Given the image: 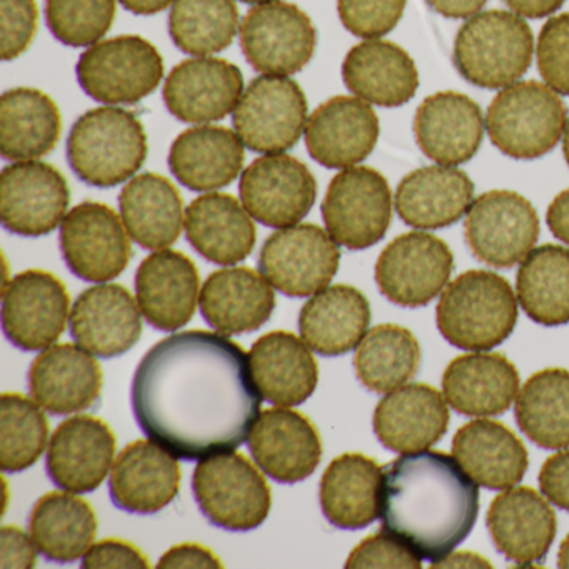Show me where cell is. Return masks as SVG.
<instances>
[{
    "instance_id": "cb8c5ba5",
    "label": "cell",
    "mask_w": 569,
    "mask_h": 569,
    "mask_svg": "<svg viewBox=\"0 0 569 569\" xmlns=\"http://www.w3.org/2000/svg\"><path fill=\"white\" fill-rule=\"evenodd\" d=\"M486 526L498 551L521 568L545 562L558 529L551 506L526 486L496 496Z\"/></svg>"
},
{
    "instance_id": "7bdbcfd3",
    "label": "cell",
    "mask_w": 569,
    "mask_h": 569,
    "mask_svg": "<svg viewBox=\"0 0 569 569\" xmlns=\"http://www.w3.org/2000/svg\"><path fill=\"white\" fill-rule=\"evenodd\" d=\"M519 305L531 321L542 326L569 322V249L542 244L519 266L516 278Z\"/></svg>"
},
{
    "instance_id": "8d00e7d4",
    "label": "cell",
    "mask_w": 569,
    "mask_h": 569,
    "mask_svg": "<svg viewBox=\"0 0 569 569\" xmlns=\"http://www.w3.org/2000/svg\"><path fill=\"white\" fill-rule=\"evenodd\" d=\"M308 348L286 331L269 332L252 345L249 361L262 398L279 408L299 406L311 398L319 369Z\"/></svg>"
},
{
    "instance_id": "836d02e7",
    "label": "cell",
    "mask_w": 569,
    "mask_h": 569,
    "mask_svg": "<svg viewBox=\"0 0 569 569\" xmlns=\"http://www.w3.org/2000/svg\"><path fill=\"white\" fill-rule=\"evenodd\" d=\"M186 238L209 262L236 266L254 251L256 232L251 214L229 194L209 192L186 209Z\"/></svg>"
},
{
    "instance_id": "e575fe53",
    "label": "cell",
    "mask_w": 569,
    "mask_h": 569,
    "mask_svg": "<svg viewBox=\"0 0 569 569\" xmlns=\"http://www.w3.org/2000/svg\"><path fill=\"white\" fill-rule=\"evenodd\" d=\"M518 389V369L499 352L459 356L442 376L446 401L465 416L502 415L511 408Z\"/></svg>"
},
{
    "instance_id": "d6a6232c",
    "label": "cell",
    "mask_w": 569,
    "mask_h": 569,
    "mask_svg": "<svg viewBox=\"0 0 569 569\" xmlns=\"http://www.w3.org/2000/svg\"><path fill=\"white\" fill-rule=\"evenodd\" d=\"M346 88L379 108L408 104L419 88V72L411 56L395 42L368 39L355 46L342 62Z\"/></svg>"
},
{
    "instance_id": "816d5d0a",
    "label": "cell",
    "mask_w": 569,
    "mask_h": 569,
    "mask_svg": "<svg viewBox=\"0 0 569 569\" xmlns=\"http://www.w3.org/2000/svg\"><path fill=\"white\" fill-rule=\"evenodd\" d=\"M346 568L419 569L421 558L401 539L382 529L381 532L369 536L352 549L346 561Z\"/></svg>"
},
{
    "instance_id": "e0dca14e",
    "label": "cell",
    "mask_w": 569,
    "mask_h": 569,
    "mask_svg": "<svg viewBox=\"0 0 569 569\" xmlns=\"http://www.w3.org/2000/svg\"><path fill=\"white\" fill-rule=\"evenodd\" d=\"M71 191L64 176L48 162L18 161L0 174V221L12 234H51L68 214Z\"/></svg>"
},
{
    "instance_id": "be15d7a7",
    "label": "cell",
    "mask_w": 569,
    "mask_h": 569,
    "mask_svg": "<svg viewBox=\"0 0 569 569\" xmlns=\"http://www.w3.org/2000/svg\"><path fill=\"white\" fill-rule=\"evenodd\" d=\"M459 566H468V568H489L488 559L481 558L475 552H456V555L449 556L445 561L435 562L432 568H459Z\"/></svg>"
},
{
    "instance_id": "30bf717a",
    "label": "cell",
    "mask_w": 569,
    "mask_h": 569,
    "mask_svg": "<svg viewBox=\"0 0 569 569\" xmlns=\"http://www.w3.org/2000/svg\"><path fill=\"white\" fill-rule=\"evenodd\" d=\"M308 99L288 76H259L232 112L236 134L258 154H281L298 144L308 124Z\"/></svg>"
},
{
    "instance_id": "db71d44e",
    "label": "cell",
    "mask_w": 569,
    "mask_h": 569,
    "mask_svg": "<svg viewBox=\"0 0 569 569\" xmlns=\"http://www.w3.org/2000/svg\"><path fill=\"white\" fill-rule=\"evenodd\" d=\"M84 569L106 568H149L148 558L131 542L119 541V539H104L98 545L91 546L82 559Z\"/></svg>"
},
{
    "instance_id": "277c9868",
    "label": "cell",
    "mask_w": 569,
    "mask_h": 569,
    "mask_svg": "<svg viewBox=\"0 0 569 569\" xmlns=\"http://www.w3.org/2000/svg\"><path fill=\"white\" fill-rule=\"evenodd\" d=\"M518 299L501 276L482 269L462 272L442 291L436 325L442 338L465 351L498 348L515 331Z\"/></svg>"
},
{
    "instance_id": "6da1fadb",
    "label": "cell",
    "mask_w": 569,
    "mask_h": 569,
    "mask_svg": "<svg viewBox=\"0 0 569 569\" xmlns=\"http://www.w3.org/2000/svg\"><path fill=\"white\" fill-rule=\"evenodd\" d=\"M131 401L142 432L184 461L244 445L262 402L244 349L208 331L158 342L136 369Z\"/></svg>"
},
{
    "instance_id": "83f0119b",
    "label": "cell",
    "mask_w": 569,
    "mask_h": 569,
    "mask_svg": "<svg viewBox=\"0 0 569 569\" xmlns=\"http://www.w3.org/2000/svg\"><path fill=\"white\" fill-rule=\"evenodd\" d=\"M176 459L154 441L126 446L109 479L112 502L132 515H154L171 505L181 488Z\"/></svg>"
},
{
    "instance_id": "d590c367",
    "label": "cell",
    "mask_w": 569,
    "mask_h": 569,
    "mask_svg": "<svg viewBox=\"0 0 569 569\" xmlns=\"http://www.w3.org/2000/svg\"><path fill=\"white\" fill-rule=\"evenodd\" d=\"M452 455L469 478L492 491L511 488L528 471V449L501 422L476 419L452 438Z\"/></svg>"
},
{
    "instance_id": "4316f807",
    "label": "cell",
    "mask_w": 569,
    "mask_h": 569,
    "mask_svg": "<svg viewBox=\"0 0 569 569\" xmlns=\"http://www.w3.org/2000/svg\"><path fill=\"white\" fill-rule=\"evenodd\" d=\"M29 391L32 399L51 415L86 411L101 399V365L81 346L48 348L29 369Z\"/></svg>"
},
{
    "instance_id": "91938a15",
    "label": "cell",
    "mask_w": 569,
    "mask_h": 569,
    "mask_svg": "<svg viewBox=\"0 0 569 569\" xmlns=\"http://www.w3.org/2000/svg\"><path fill=\"white\" fill-rule=\"evenodd\" d=\"M436 14L446 19H469L479 14L488 0H426Z\"/></svg>"
},
{
    "instance_id": "44dd1931",
    "label": "cell",
    "mask_w": 569,
    "mask_h": 569,
    "mask_svg": "<svg viewBox=\"0 0 569 569\" xmlns=\"http://www.w3.org/2000/svg\"><path fill=\"white\" fill-rule=\"evenodd\" d=\"M116 455V436L94 416H74L58 426L49 445V478L74 495L94 492L108 478Z\"/></svg>"
},
{
    "instance_id": "f5cc1de1",
    "label": "cell",
    "mask_w": 569,
    "mask_h": 569,
    "mask_svg": "<svg viewBox=\"0 0 569 569\" xmlns=\"http://www.w3.org/2000/svg\"><path fill=\"white\" fill-rule=\"evenodd\" d=\"M2 61L21 58L34 41L39 26L36 0H0Z\"/></svg>"
},
{
    "instance_id": "bcb514c9",
    "label": "cell",
    "mask_w": 569,
    "mask_h": 569,
    "mask_svg": "<svg viewBox=\"0 0 569 569\" xmlns=\"http://www.w3.org/2000/svg\"><path fill=\"white\" fill-rule=\"evenodd\" d=\"M234 0H176L169 12V34L179 51L206 58L226 51L239 32Z\"/></svg>"
},
{
    "instance_id": "ee69618b",
    "label": "cell",
    "mask_w": 569,
    "mask_h": 569,
    "mask_svg": "<svg viewBox=\"0 0 569 569\" xmlns=\"http://www.w3.org/2000/svg\"><path fill=\"white\" fill-rule=\"evenodd\" d=\"M516 422L542 449L569 446V371L548 368L532 375L519 392Z\"/></svg>"
},
{
    "instance_id": "7402d4cb",
    "label": "cell",
    "mask_w": 569,
    "mask_h": 569,
    "mask_svg": "<svg viewBox=\"0 0 569 569\" xmlns=\"http://www.w3.org/2000/svg\"><path fill=\"white\" fill-rule=\"evenodd\" d=\"M69 328L78 346L96 358H119L141 339V309L124 286L102 282L79 296Z\"/></svg>"
},
{
    "instance_id": "f907efd6",
    "label": "cell",
    "mask_w": 569,
    "mask_h": 569,
    "mask_svg": "<svg viewBox=\"0 0 569 569\" xmlns=\"http://www.w3.org/2000/svg\"><path fill=\"white\" fill-rule=\"evenodd\" d=\"M536 59L545 84L569 98V12L555 16L542 26Z\"/></svg>"
},
{
    "instance_id": "b9f144b4",
    "label": "cell",
    "mask_w": 569,
    "mask_h": 569,
    "mask_svg": "<svg viewBox=\"0 0 569 569\" xmlns=\"http://www.w3.org/2000/svg\"><path fill=\"white\" fill-rule=\"evenodd\" d=\"M29 535L48 561L69 565L91 549L98 535V516L78 496L48 492L32 508Z\"/></svg>"
},
{
    "instance_id": "f1b7e54d",
    "label": "cell",
    "mask_w": 569,
    "mask_h": 569,
    "mask_svg": "<svg viewBox=\"0 0 569 569\" xmlns=\"http://www.w3.org/2000/svg\"><path fill=\"white\" fill-rule=\"evenodd\" d=\"M446 398L428 385H408L389 392L376 406L372 428L389 451H425L448 431Z\"/></svg>"
},
{
    "instance_id": "5bb4252c",
    "label": "cell",
    "mask_w": 569,
    "mask_h": 569,
    "mask_svg": "<svg viewBox=\"0 0 569 569\" xmlns=\"http://www.w3.org/2000/svg\"><path fill=\"white\" fill-rule=\"evenodd\" d=\"M539 238L535 206L515 191H489L472 201L465 239L476 259L496 269L521 262Z\"/></svg>"
},
{
    "instance_id": "8fae6325",
    "label": "cell",
    "mask_w": 569,
    "mask_h": 569,
    "mask_svg": "<svg viewBox=\"0 0 569 569\" xmlns=\"http://www.w3.org/2000/svg\"><path fill=\"white\" fill-rule=\"evenodd\" d=\"M239 42L254 71L289 78L315 58L318 31L298 6L272 0L249 9L239 28Z\"/></svg>"
},
{
    "instance_id": "60d3db41",
    "label": "cell",
    "mask_w": 569,
    "mask_h": 569,
    "mask_svg": "<svg viewBox=\"0 0 569 569\" xmlns=\"http://www.w3.org/2000/svg\"><path fill=\"white\" fill-rule=\"evenodd\" d=\"M61 134V111L51 96L14 88L0 98V154L6 161L42 158L54 151Z\"/></svg>"
},
{
    "instance_id": "7a4b0ae2",
    "label": "cell",
    "mask_w": 569,
    "mask_h": 569,
    "mask_svg": "<svg viewBox=\"0 0 569 569\" xmlns=\"http://www.w3.org/2000/svg\"><path fill=\"white\" fill-rule=\"evenodd\" d=\"M478 515V485L446 452H408L382 468V529L432 565L468 538Z\"/></svg>"
},
{
    "instance_id": "d6986e66",
    "label": "cell",
    "mask_w": 569,
    "mask_h": 569,
    "mask_svg": "<svg viewBox=\"0 0 569 569\" xmlns=\"http://www.w3.org/2000/svg\"><path fill=\"white\" fill-rule=\"evenodd\" d=\"M244 91V78L238 66L206 56L176 66L166 79L162 99L179 121L204 126L232 114Z\"/></svg>"
},
{
    "instance_id": "9f6ffc18",
    "label": "cell",
    "mask_w": 569,
    "mask_h": 569,
    "mask_svg": "<svg viewBox=\"0 0 569 569\" xmlns=\"http://www.w3.org/2000/svg\"><path fill=\"white\" fill-rule=\"evenodd\" d=\"M38 546L22 529L4 526L0 529V566L2 568H34Z\"/></svg>"
},
{
    "instance_id": "1f68e13d",
    "label": "cell",
    "mask_w": 569,
    "mask_h": 569,
    "mask_svg": "<svg viewBox=\"0 0 569 569\" xmlns=\"http://www.w3.org/2000/svg\"><path fill=\"white\" fill-rule=\"evenodd\" d=\"M246 146L222 126H194L172 142L169 169L184 188L211 192L232 184L244 168Z\"/></svg>"
},
{
    "instance_id": "52a82bcc",
    "label": "cell",
    "mask_w": 569,
    "mask_h": 569,
    "mask_svg": "<svg viewBox=\"0 0 569 569\" xmlns=\"http://www.w3.org/2000/svg\"><path fill=\"white\" fill-rule=\"evenodd\" d=\"M82 91L104 106L144 101L164 79V59L141 36L106 39L82 52L76 66Z\"/></svg>"
},
{
    "instance_id": "c3c4849f",
    "label": "cell",
    "mask_w": 569,
    "mask_h": 569,
    "mask_svg": "<svg viewBox=\"0 0 569 569\" xmlns=\"http://www.w3.org/2000/svg\"><path fill=\"white\" fill-rule=\"evenodd\" d=\"M116 0H46L49 31L69 48H91L111 31Z\"/></svg>"
},
{
    "instance_id": "484cf974",
    "label": "cell",
    "mask_w": 569,
    "mask_h": 569,
    "mask_svg": "<svg viewBox=\"0 0 569 569\" xmlns=\"http://www.w3.org/2000/svg\"><path fill=\"white\" fill-rule=\"evenodd\" d=\"M136 296L142 316L152 328L178 331L191 321L201 296L198 268L182 252L156 251L136 272Z\"/></svg>"
},
{
    "instance_id": "74e56055",
    "label": "cell",
    "mask_w": 569,
    "mask_h": 569,
    "mask_svg": "<svg viewBox=\"0 0 569 569\" xmlns=\"http://www.w3.org/2000/svg\"><path fill=\"white\" fill-rule=\"evenodd\" d=\"M371 306L359 289L328 286L316 292L299 315L302 341L325 358L352 351L368 332Z\"/></svg>"
},
{
    "instance_id": "03108f58",
    "label": "cell",
    "mask_w": 569,
    "mask_h": 569,
    "mask_svg": "<svg viewBox=\"0 0 569 569\" xmlns=\"http://www.w3.org/2000/svg\"><path fill=\"white\" fill-rule=\"evenodd\" d=\"M562 154H565L566 164L569 168V118L568 122H566L565 134H562Z\"/></svg>"
},
{
    "instance_id": "4dcf8cb0",
    "label": "cell",
    "mask_w": 569,
    "mask_h": 569,
    "mask_svg": "<svg viewBox=\"0 0 569 569\" xmlns=\"http://www.w3.org/2000/svg\"><path fill=\"white\" fill-rule=\"evenodd\" d=\"M202 318L228 336L258 331L271 318L276 295L268 279L249 268H226L206 279L199 296Z\"/></svg>"
},
{
    "instance_id": "94428289",
    "label": "cell",
    "mask_w": 569,
    "mask_h": 569,
    "mask_svg": "<svg viewBox=\"0 0 569 569\" xmlns=\"http://www.w3.org/2000/svg\"><path fill=\"white\" fill-rule=\"evenodd\" d=\"M511 12L526 19H542L555 14L566 0H502Z\"/></svg>"
},
{
    "instance_id": "11a10c76",
    "label": "cell",
    "mask_w": 569,
    "mask_h": 569,
    "mask_svg": "<svg viewBox=\"0 0 569 569\" xmlns=\"http://www.w3.org/2000/svg\"><path fill=\"white\" fill-rule=\"evenodd\" d=\"M539 488L552 505L569 511V451L546 459L539 471Z\"/></svg>"
},
{
    "instance_id": "603a6c76",
    "label": "cell",
    "mask_w": 569,
    "mask_h": 569,
    "mask_svg": "<svg viewBox=\"0 0 569 569\" xmlns=\"http://www.w3.org/2000/svg\"><path fill=\"white\" fill-rule=\"evenodd\" d=\"M249 451L264 475L295 485L315 475L322 458L321 436L301 412L272 408L259 415Z\"/></svg>"
},
{
    "instance_id": "5b68a950",
    "label": "cell",
    "mask_w": 569,
    "mask_h": 569,
    "mask_svg": "<svg viewBox=\"0 0 569 569\" xmlns=\"http://www.w3.org/2000/svg\"><path fill=\"white\" fill-rule=\"evenodd\" d=\"M535 38L521 16L511 11L479 12L459 29L452 64L476 88L505 89L531 68Z\"/></svg>"
},
{
    "instance_id": "7c38bea8",
    "label": "cell",
    "mask_w": 569,
    "mask_h": 569,
    "mask_svg": "<svg viewBox=\"0 0 569 569\" xmlns=\"http://www.w3.org/2000/svg\"><path fill=\"white\" fill-rule=\"evenodd\" d=\"M455 271V256L442 239L415 231L389 242L376 262L379 291L392 305L422 308L438 298Z\"/></svg>"
},
{
    "instance_id": "9a60e30c",
    "label": "cell",
    "mask_w": 569,
    "mask_h": 569,
    "mask_svg": "<svg viewBox=\"0 0 569 569\" xmlns=\"http://www.w3.org/2000/svg\"><path fill=\"white\" fill-rule=\"evenodd\" d=\"M59 241L69 271L82 281H112L131 261V236L124 221L102 202L86 201L68 212Z\"/></svg>"
},
{
    "instance_id": "ac0fdd59",
    "label": "cell",
    "mask_w": 569,
    "mask_h": 569,
    "mask_svg": "<svg viewBox=\"0 0 569 569\" xmlns=\"http://www.w3.org/2000/svg\"><path fill=\"white\" fill-rule=\"evenodd\" d=\"M71 298L51 272L29 269L14 276L2 295V329L22 351L51 348L68 326Z\"/></svg>"
},
{
    "instance_id": "d4e9b609",
    "label": "cell",
    "mask_w": 569,
    "mask_h": 569,
    "mask_svg": "<svg viewBox=\"0 0 569 569\" xmlns=\"http://www.w3.org/2000/svg\"><path fill=\"white\" fill-rule=\"evenodd\" d=\"M485 128L481 108L456 91L436 92L426 98L412 122L422 154L441 166L471 161L481 148Z\"/></svg>"
},
{
    "instance_id": "6f0895ef",
    "label": "cell",
    "mask_w": 569,
    "mask_h": 569,
    "mask_svg": "<svg viewBox=\"0 0 569 569\" xmlns=\"http://www.w3.org/2000/svg\"><path fill=\"white\" fill-rule=\"evenodd\" d=\"M158 568H222V562L211 549L188 542V545H179L169 549L158 562Z\"/></svg>"
},
{
    "instance_id": "680465c9",
    "label": "cell",
    "mask_w": 569,
    "mask_h": 569,
    "mask_svg": "<svg viewBox=\"0 0 569 569\" xmlns=\"http://www.w3.org/2000/svg\"><path fill=\"white\" fill-rule=\"evenodd\" d=\"M546 222L558 241L569 244V188L552 199L546 212Z\"/></svg>"
},
{
    "instance_id": "f546056e",
    "label": "cell",
    "mask_w": 569,
    "mask_h": 569,
    "mask_svg": "<svg viewBox=\"0 0 569 569\" xmlns=\"http://www.w3.org/2000/svg\"><path fill=\"white\" fill-rule=\"evenodd\" d=\"M475 182L456 166H426L402 178L396 189V212L421 231L449 228L468 214Z\"/></svg>"
},
{
    "instance_id": "4fadbf2b",
    "label": "cell",
    "mask_w": 569,
    "mask_h": 569,
    "mask_svg": "<svg viewBox=\"0 0 569 569\" xmlns=\"http://www.w3.org/2000/svg\"><path fill=\"white\" fill-rule=\"evenodd\" d=\"M339 262L341 251L329 232L316 224H296L266 239L258 266L281 295L308 298L328 288Z\"/></svg>"
},
{
    "instance_id": "e7e4bbea",
    "label": "cell",
    "mask_w": 569,
    "mask_h": 569,
    "mask_svg": "<svg viewBox=\"0 0 569 569\" xmlns=\"http://www.w3.org/2000/svg\"><path fill=\"white\" fill-rule=\"evenodd\" d=\"M558 566L562 569H569V535L562 539L558 552Z\"/></svg>"
},
{
    "instance_id": "ab89813d",
    "label": "cell",
    "mask_w": 569,
    "mask_h": 569,
    "mask_svg": "<svg viewBox=\"0 0 569 569\" xmlns=\"http://www.w3.org/2000/svg\"><path fill=\"white\" fill-rule=\"evenodd\" d=\"M381 478V466L375 459L359 452L339 456L319 486L322 515L339 529L368 528L379 518Z\"/></svg>"
},
{
    "instance_id": "ba28073f",
    "label": "cell",
    "mask_w": 569,
    "mask_h": 569,
    "mask_svg": "<svg viewBox=\"0 0 569 569\" xmlns=\"http://www.w3.org/2000/svg\"><path fill=\"white\" fill-rule=\"evenodd\" d=\"M192 492L206 519L224 531H252L271 511L268 481L242 455L201 459L192 475Z\"/></svg>"
},
{
    "instance_id": "7dc6e473",
    "label": "cell",
    "mask_w": 569,
    "mask_h": 569,
    "mask_svg": "<svg viewBox=\"0 0 569 569\" xmlns=\"http://www.w3.org/2000/svg\"><path fill=\"white\" fill-rule=\"evenodd\" d=\"M49 422L38 402L18 392L0 396V468H32L48 446Z\"/></svg>"
},
{
    "instance_id": "3957f363",
    "label": "cell",
    "mask_w": 569,
    "mask_h": 569,
    "mask_svg": "<svg viewBox=\"0 0 569 569\" xmlns=\"http://www.w3.org/2000/svg\"><path fill=\"white\" fill-rule=\"evenodd\" d=\"M148 152V134L138 116L119 106H102L74 122L66 156L82 182L108 189L138 176Z\"/></svg>"
},
{
    "instance_id": "9c48e42d",
    "label": "cell",
    "mask_w": 569,
    "mask_h": 569,
    "mask_svg": "<svg viewBox=\"0 0 569 569\" xmlns=\"http://www.w3.org/2000/svg\"><path fill=\"white\" fill-rule=\"evenodd\" d=\"M321 212L339 246L349 251L372 248L391 226V188L381 172L368 166L342 169L329 182Z\"/></svg>"
},
{
    "instance_id": "f6af8a7d",
    "label": "cell",
    "mask_w": 569,
    "mask_h": 569,
    "mask_svg": "<svg viewBox=\"0 0 569 569\" xmlns=\"http://www.w3.org/2000/svg\"><path fill=\"white\" fill-rule=\"evenodd\" d=\"M421 348L409 329L379 325L366 332L355 355L359 381L372 392H391L415 378Z\"/></svg>"
},
{
    "instance_id": "f35d334b",
    "label": "cell",
    "mask_w": 569,
    "mask_h": 569,
    "mask_svg": "<svg viewBox=\"0 0 569 569\" xmlns=\"http://www.w3.org/2000/svg\"><path fill=\"white\" fill-rule=\"evenodd\" d=\"M119 208L132 241L149 251L174 244L184 228L186 212L178 188L156 172L134 176L119 196Z\"/></svg>"
},
{
    "instance_id": "8992f818",
    "label": "cell",
    "mask_w": 569,
    "mask_h": 569,
    "mask_svg": "<svg viewBox=\"0 0 569 569\" xmlns=\"http://www.w3.org/2000/svg\"><path fill=\"white\" fill-rule=\"evenodd\" d=\"M492 144L518 161L551 152L565 134L568 111L558 92L538 81H518L498 92L486 114Z\"/></svg>"
},
{
    "instance_id": "2e32d148",
    "label": "cell",
    "mask_w": 569,
    "mask_h": 569,
    "mask_svg": "<svg viewBox=\"0 0 569 569\" xmlns=\"http://www.w3.org/2000/svg\"><path fill=\"white\" fill-rule=\"evenodd\" d=\"M239 194L246 211L268 228L299 224L318 198L311 169L284 154H262L242 171Z\"/></svg>"
},
{
    "instance_id": "681fc988",
    "label": "cell",
    "mask_w": 569,
    "mask_h": 569,
    "mask_svg": "<svg viewBox=\"0 0 569 569\" xmlns=\"http://www.w3.org/2000/svg\"><path fill=\"white\" fill-rule=\"evenodd\" d=\"M408 0H338L342 26L356 38L379 39L395 31Z\"/></svg>"
},
{
    "instance_id": "003e7915",
    "label": "cell",
    "mask_w": 569,
    "mask_h": 569,
    "mask_svg": "<svg viewBox=\"0 0 569 569\" xmlns=\"http://www.w3.org/2000/svg\"><path fill=\"white\" fill-rule=\"evenodd\" d=\"M242 4H266V2H272V0H239Z\"/></svg>"
},
{
    "instance_id": "6125c7cd",
    "label": "cell",
    "mask_w": 569,
    "mask_h": 569,
    "mask_svg": "<svg viewBox=\"0 0 569 569\" xmlns=\"http://www.w3.org/2000/svg\"><path fill=\"white\" fill-rule=\"evenodd\" d=\"M126 11L136 16H154L166 11L176 0H119Z\"/></svg>"
},
{
    "instance_id": "ffe728a7",
    "label": "cell",
    "mask_w": 569,
    "mask_h": 569,
    "mask_svg": "<svg viewBox=\"0 0 569 569\" xmlns=\"http://www.w3.org/2000/svg\"><path fill=\"white\" fill-rule=\"evenodd\" d=\"M381 126L369 102L351 96H336L322 102L306 124L309 156L328 169L361 164L378 144Z\"/></svg>"
}]
</instances>
